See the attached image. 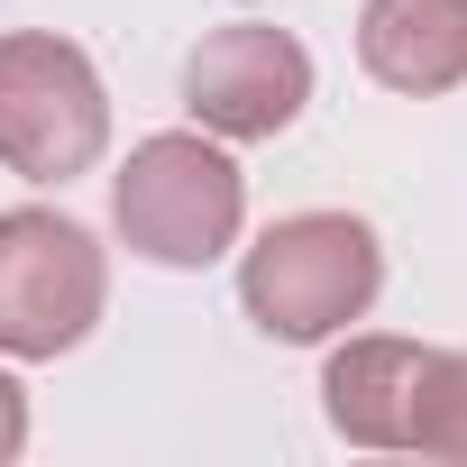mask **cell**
Instances as JSON below:
<instances>
[{"label":"cell","instance_id":"2","mask_svg":"<svg viewBox=\"0 0 467 467\" xmlns=\"http://www.w3.org/2000/svg\"><path fill=\"white\" fill-rule=\"evenodd\" d=\"M376 294H385V248L358 211H285L239 257V303L285 348L339 339L348 321L376 312Z\"/></svg>","mask_w":467,"mask_h":467},{"label":"cell","instance_id":"6","mask_svg":"<svg viewBox=\"0 0 467 467\" xmlns=\"http://www.w3.org/2000/svg\"><path fill=\"white\" fill-rule=\"evenodd\" d=\"M421 339L394 330H339L330 367H321V421L348 449H403L412 440V394H421Z\"/></svg>","mask_w":467,"mask_h":467},{"label":"cell","instance_id":"3","mask_svg":"<svg viewBox=\"0 0 467 467\" xmlns=\"http://www.w3.org/2000/svg\"><path fill=\"white\" fill-rule=\"evenodd\" d=\"M110 312V257L74 211H0V358H65Z\"/></svg>","mask_w":467,"mask_h":467},{"label":"cell","instance_id":"7","mask_svg":"<svg viewBox=\"0 0 467 467\" xmlns=\"http://www.w3.org/2000/svg\"><path fill=\"white\" fill-rule=\"evenodd\" d=\"M358 65L403 101L458 92L467 83V0H367L358 10Z\"/></svg>","mask_w":467,"mask_h":467},{"label":"cell","instance_id":"4","mask_svg":"<svg viewBox=\"0 0 467 467\" xmlns=\"http://www.w3.org/2000/svg\"><path fill=\"white\" fill-rule=\"evenodd\" d=\"M110 147V92L92 56L56 28L0 37V165L28 183H74Z\"/></svg>","mask_w":467,"mask_h":467},{"label":"cell","instance_id":"5","mask_svg":"<svg viewBox=\"0 0 467 467\" xmlns=\"http://www.w3.org/2000/svg\"><path fill=\"white\" fill-rule=\"evenodd\" d=\"M312 101V47L294 28H266V19H229L211 28L192 56H183V110L192 129H211L220 147H257V138H285Z\"/></svg>","mask_w":467,"mask_h":467},{"label":"cell","instance_id":"9","mask_svg":"<svg viewBox=\"0 0 467 467\" xmlns=\"http://www.w3.org/2000/svg\"><path fill=\"white\" fill-rule=\"evenodd\" d=\"M19 449H28V385L0 367V467H10Z\"/></svg>","mask_w":467,"mask_h":467},{"label":"cell","instance_id":"1","mask_svg":"<svg viewBox=\"0 0 467 467\" xmlns=\"http://www.w3.org/2000/svg\"><path fill=\"white\" fill-rule=\"evenodd\" d=\"M110 229H119L129 257L202 275V266H220L239 248V229H248V174L229 165V147L211 129H156L110 174Z\"/></svg>","mask_w":467,"mask_h":467},{"label":"cell","instance_id":"8","mask_svg":"<svg viewBox=\"0 0 467 467\" xmlns=\"http://www.w3.org/2000/svg\"><path fill=\"white\" fill-rule=\"evenodd\" d=\"M440 467H467V348H431L421 358V394H412V440Z\"/></svg>","mask_w":467,"mask_h":467}]
</instances>
